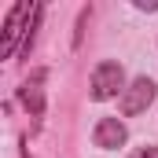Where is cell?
I'll return each mask as SVG.
<instances>
[{
	"label": "cell",
	"instance_id": "6da1fadb",
	"mask_svg": "<svg viewBox=\"0 0 158 158\" xmlns=\"http://www.w3.org/2000/svg\"><path fill=\"white\" fill-rule=\"evenodd\" d=\"M125 96V70H121L118 59H103L96 70H92V99H114V96Z\"/></svg>",
	"mask_w": 158,
	"mask_h": 158
},
{
	"label": "cell",
	"instance_id": "7a4b0ae2",
	"mask_svg": "<svg viewBox=\"0 0 158 158\" xmlns=\"http://www.w3.org/2000/svg\"><path fill=\"white\" fill-rule=\"evenodd\" d=\"M26 19H33V7H30L26 0L7 11V19H4V40H0V59H11L15 48H22L19 37H26V26H30Z\"/></svg>",
	"mask_w": 158,
	"mask_h": 158
},
{
	"label": "cell",
	"instance_id": "3957f363",
	"mask_svg": "<svg viewBox=\"0 0 158 158\" xmlns=\"http://www.w3.org/2000/svg\"><path fill=\"white\" fill-rule=\"evenodd\" d=\"M155 92H158V85L151 77H136L129 88H125V96H121V114H125V118L143 114V110L155 103Z\"/></svg>",
	"mask_w": 158,
	"mask_h": 158
},
{
	"label": "cell",
	"instance_id": "277c9868",
	"mask_svg": "<svg viewBox=\"0 0 158 158\" xmlns=\"http://www.w3.org/2000/svg\"><path fill=\"white\" fill-rule=\"evenodd\" d=\"M125 140H129V129H125L121 118H99L96 129H92V143L103 147V151H118Z\"/></svg>",
	"mask_w": 158,
	"mask_h": 158
},
{
	"label": "cell",
	"instance_id": "5b68a950",
	"mask_svg": "<svg viewBox=\"0 0 158 158\" xmlns=\"http://www.w3.org/2000/svg\"><path fill=\"white\" fill-rule=\"evenodd\" d=\"M44 77H48L44 70H33L30 81H22V88H19V103L30 110V118H40L44 114V88H40Z\"/></svg>",
	"mask_w": 158,
	"mask_h": 158
},
{
	"label": "cell",
	"instance_id": "8992f818",
	"mask_svg": "<svg viewBox=\"0 0 158 158\" xmlns=\"http://www.w3.org/2000/svg\"><path fill=\"white\" fill-rule=\"evenodd\" d=\"M132 158H158V147H155V143H143V147L132 151Z\"/></svg>",
	"mask_w": 158,
	"mask_h": 158
},
{
	"label": "cell",
	"instance_id": "52a82bcc",
	"mask_svg": "<svg viewBox=\"0 0 158 158\" xmlns=\"http://www.w3.org/2000/svg\"><path fill=\"white\" fill-rule=\"evenodd\" d=\"M140 11H158V0H136Z\"/></svg>",
	"mask_w": 158,
	"mask_h": 158
},
{
	"label": "cell",
	"instance_id": "ba28073f",
	"mask_svg": "<svg viewBox=\"0 0 158 158\" xmlns=\"http://www.w3.org/2000/svg\"><path fill=\"white\" fill-rule=\"evenodd\" d=\"M22 158H30V155H22Z\"/></svg>",
	"mask_w": 158,
	"mask_h": 158
}]
</instances>
